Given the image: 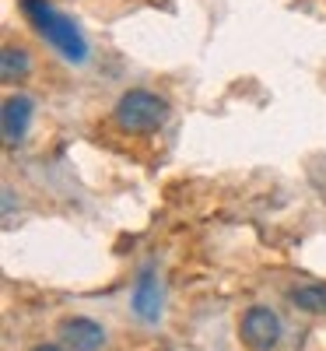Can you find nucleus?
<instances>
[{
  "instance_id": "f257e3e1",
  "label": "nucleus",
  "mask_w": 326,
  "mask_h": 351,
  "mask_svg": "<svg viewBox=\"0 0 326 351\" xmlns=\"http://www.w3.org/2000/svg\"><path fill=\"white\" fill-rule=\"evenodd\" d=\"M18 8L28 18V25H32L67 64H84L88 60V43L81 36V28L67 14L56 11L49 0H18Z\"/></svg>"
},
{
  "instance_id": "f03ea898",
  "label": "nucleus",
  "mask_w": 326,
  "mask_h": 351,
  "mask_svg": "<svg viewBox=\"0 0 326 351\" xmlns=\"http://www.w3.org/2000/svg\"><path fill=\"white\" fill-rule=\"evenodd\" d=\"M112 120L123 134H155L168 120V99L147 88H130L116 99L112 106Z\"/></svg>"
},
{
  "instance_id": "7ed1b4c3",
  "label": "nucleus",
  "mask_w": 326,
  "mask_h": 351,
  "mask_svg": "<svg viewBox=\"0 0 326 351\" xmlns=\"http://www.w3.org/2000/svg\"><path fill=\"white\" fill-rule=\"evenodd\" d=\"M239 337L249 351H274L284 337V324L271 306H249L239 319Z\"/></svg>"
},
{
  "instance_id": "20e7f679",
  "label": "nucleus",
  "mask_w": 326,
  "mask_h": 351,
  "mask_svg": "<svg viewBox=\"0 0 326 351\" xmlns=\"http://www.w3.org/2000/svg\"><path fill=\"white\" fill-rule=\"evenodd\" d=\"M130 309L140 324H158L162 313H165V288H162V278L151 263H144L134 278V291H130Z\"/></svg>"
},
{
  "instance_id": "39448f33",
  "label": "nucleus",
  "mask_w": 326,
  "mask_h": 351,
  "mask_svg": "<svg viewBox=\"0 0 326 351\" xmlns=\"http://www.w3.org/2000/svg\"><path fill=\"white\" fill-rule=\"evenodd\" d=\"M56 330H60V344L67 351H102L109 341L105 327L92 316H67Z\"/></svg>"
},
{
  "instance_id": "423d86ee",
  "label": "nucleus",
  "mask_w": 326,
  "mask_h": 351,
  "mask_svg": "<svg viewBox=\"0 0 326 351\" xmlns=\"http://www.w3.org/2000/svg\"><path fill=\"white\" fill-rule=\"evenodd\" d=\"M32 116H36V102L28 95H8L4 109H0V130H4L8 144H21L28 127H32Z\"/></svg>"
},
{
  "instance_id": "0eeeda50",
  "label": "nucleus",
  "mask_w": 326,
  "mask_h": 351,
  "mask_svg": "<svg viewBox=\"0 0 326 351\" xmlns=\"http://www.w3.org/2000/svg\"><path fill=\"white\" fill-rule=\"evenodd\" d=\"M32 53H28L25 46H4L0 49V81L4 84H18L25 81L28 74H32Z\"/></svg>"
},
{
  "instance_id": "6e6552de",
  "label": "nucleus",
  "mask_w": 326,
  "mask_h": 351,
  "mask_svg": "<svg viewBox=\"0 0 326 351\" xmlns=\"http://www.w3.org/2000/svg\"><path fill=\"white\" fill-rule=\"evenodd\" d=\"M288 299L294 309H302L309 316H323L326 313V285H319V281L294 285V288H288Z\"/></svg>"
},
{
  "instance_id": "1a4fd4ad",
  "label": "nucleus",
  "mask_w": 326,
  "mask_h": 351,
  "mask_svg": "<svg viewBox=\"0 0 326 351\" xmlns=\"http://www.w3.org/2000/svg\"><path fill=\"white\" fill-rule=\"evenodd\" d=\"M28 351H67L64 344H36V348H28Z\"/></svg>"
}]
</instances>
